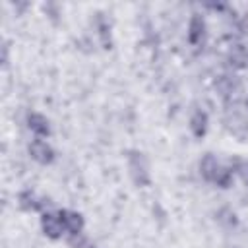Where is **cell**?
Returning <instances> with one entry per match:
<instances>
[{
	"mask_svg": "<svg viewBox=\"0 0 248 248\" xmlns=\"http://www.w3.org/2000/svg\"><path fill=\"white\" fill-rule=\"evenodd\" d=\"M41 227H43V232H45L48 238H60L62 232L66 231L64 225H62L60 215H58V213H50V211L43 213V217H41Z\"/></svg>",
	"mask_w": 248,
	"mask_h": 248,
	"instance_id": "1",
	"label": "cell"
},
{
	"mask_svg": "<svg viewBox=\"0 0 248 248\" xmlns=\"http://www.w3.org/2000/svg\"><path fill=\"white\" fill-rule=\"evenodd\" d=\"M130 174L136 184H147L149 182V172H147V163L140 153H134L130 157Z\"/></svg>",
	"mask_w": 248,
	"mask_h": 248,
	"instance_id": "2",
	"label": "cell"
},
{
	"mask_svg": "<svg viewBox=\"0 0 248 248\" xmlns=\"http://www.w3.org/2000/svg\"><path fill=\"white\" fill-rule=\"evenodd\" d=\"M29 155L37 161V163H43V165H46V163H50L52 161V157H54V151H52V147L45 141V140H35V141H31V145H29Z\"/></svg>",
	"mask_w": 248,
	"mask_h": 248,
	"instance_id": "3",
	"label": "cell"
},
{
	"mask_svg": "<svg viewBox=\"0 0 248 248\" xmlns=\"http://www.w3.org/2000/svg\"><path fill=\"white\" fill-rule=\"evenodd\" d=\"M227 60L232 68H244L248 64V50L240 43H231L227 46Z\"/></svg>",
	"mask_w": 248,
	"mask_h": 248,
	"instance_id": "4",
	"label": "cell"
},
{
	"mask_svg": "<svg viewBox=\"0 0 248 248\" xmlns=\"http://www.w3.org/2000/svg\"><path fill=\"white\" fill-rule=\"evenodd\" d=\"M203 37H205V21L202 16L194 14L188 23V41H190V45L198 46L203 41Z\"/></svg>",
	"mask_w": 248,
	"mask_h": 248,
	"instance_id": "5",
	"label": "cell"
},
{
	"mask_svg": "<svg viewBox=\"0 0 248 248\" xmlns=\"http://www.w3.org/2000/svg\"><path fill=\"white\" fill-rule=\"evenodd\" d=\"M58 215H60V219H62V225H64L66 232H70V234H74V232H81V229H83V217H81L79 213L62 209Z\"/></svg>",
	"mask_w": 248,
	"mask_h": 248,
	"instance_id": "6",
	"label": "cell"
},
{
	"mask_svg": "<svg viewBox=\"0 0 248 248\" xmlns=\"http://www.w3.org/2000/svg\"><path fill=\"white\" fill-rule=\"evenodd\" d=\"M27 126H29V130H31L37 138H45V136H48V132H50L48 120H46L43 114H39V112H31V114L27 116Z\"/></svg>",
	"mask_w": 248,
	"mask_h": 248,
	"instance_id": "7",
	"label": "cell"
},
{
	"mask_svg": "<svg viewBox=\"0 0 248 248\" xmlns=\"http://www.w3.org/2000/svg\"><path fill=\"white\" fill-rule=\"evenodd\" d=\"M225 122H227L229 132L234 134V136H244V134L248 132V120H246L240 112H231Z\"/></svg>",
	"mask_w": 248,
	"mask_h": 248,
	"instance_id": "8",
	"label": "cell"
},
{
	"mask_svg": "<svg viewBox=\"0 0 248 248\" xmlns=\"http://www.w3.org/2000/svg\"><path fill=\"white\" fill-rule=\"evenodd\" d=\"M190 128H192V134L196 138H202L205 132H207V114L205 110H196L190 118Z\"/></svg>",
	"mask_w": 248,
	"mask_h": 248,
	"instance_id": "9",
	"label": "cell"
},
{
	"mask_svg": "<svg viewBox=\"0 0 248 248\" xmlns=\"http://www.w3.org/2000/svg\"><path fill=\"white\" fill-rule=\"evenodd\" d=\"M217 169H219V161H217L211 153H207V155L200 161V172H202V176H203L205 180H213Z\"/></svg>",
	"mask_w": 248,
	"mask_h": 248,
	"instance_id": "10",
	"label": "cell"
},
{
	"mask_svg": "<svg viewBox=\"0 0 248 248\" xmlns=\"http://www.w3.org/2000/svg\"><path fill=\"white\" fill-rule=\"evenodd\" d=\"M232 176H234V170H232L231 167L219 165V169H217V172H215V176H213L211 182H215V184L221 186V188H227V186L232 182Z\"/></svg>",
	"mask_w": 248,
	"mask_h": 248,
	"instance_id": "11",
	"label": "cell"
},
{
	"mask_svg": "<svg viewBox=\"0 0 248 248\" xmlns=\"http://www.w3.org/2000/svg\"><path fill=\"white\" fill-rule=\"evenodd\" d=\"M19 205L23 207V209H39L41 207V202H39V198L33 194V192H21L19 194Z\"/></svg>",
	"mask_w": 248,
	"mask_h": 248,
	"instance_id": "12",
	"label": "cell"
},
{
	"mask_svg": "<svg viewBox=\"0 0 248 248\" xmlns=\"http://www.w3.org/2000/svg\"><path fill=\"white\" fill-rule=\"evenodd\" d=\"M217 219H219L223 225H227V227H232V225H236V215H234V211H232V209H229V207H223V209H219V213H217Z\"/></svg>",
	"mask_w": 248,
	"mask_h": 248,
	"instance_id": "13",
	"label": "cell"
},
{
	"mask_svg": "<svg viewBox=\"0 0 248 248\" xmlns=\"http://www.w3.org/2000/svg\"><path fill=\"white\" fill-rule=\"evenodd\" d=\"M240 172H242V176H244V182L248 184V165H242V169H240Z\"/></svg>",
	"mask_w": 248,
	"mask_h": 248,
	"instance_id": "14",
	"label": "cell"
},
{
	"mask_svg": "<svg viewBox=\"0 0 248 248\" xmlns=\"http://www.w3.org/2000/svg\"><path fill=\"white\" fill-rule=\"evenodd\" d=\"M246 105H248V97H246Z\"/></svg>",
	"mask_w": 248,
	"mask_h": 248,
	"instance_id": "15",
	"label": "cell"
}]
</instances>
